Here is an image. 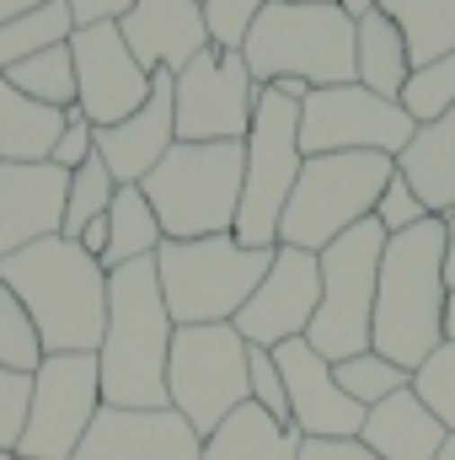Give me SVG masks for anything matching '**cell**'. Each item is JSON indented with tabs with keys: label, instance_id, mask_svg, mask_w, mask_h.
Instances as JSON below:
<instances>
[{
	"label": "cell",
	"instance_id": "2e32d148",
	"mask_svg": "<svg viewBox=\"0 0 455 460\" xmlns=\"http://www.w3.org/2000/svg\"><path fill=\"white\" fill-rule=\"evenodd\" d=\"M273 358H279L284 396H290V429L300 439H359L370 412L338 385L333 364L317 348L306 338H295V343L273 348Z\"/></svg>",
	"mask_w": 455,
	"mask_h": 460
},
{
	"label": "cell",
	"instance_id": "9c48e42d",
	"mask_svg": "<svg viewBox=\"0 0 455 460\" xmlns=\"http://www.w3.org/2000/svg\"><path fill=\"white\" fill-rule=\"evenodd\" d=\"M380 252L386 230L375 215L364 226L322 246V305L306 327V343L317 348L327 364H343L353 353H370V316H375V279H380Z\"/></svg>",
	"mask_w": 455,
	"mask_h": 460
},
{
	"label": "cell",
	"instance_id": "ffe728a7",
	"mask_svg": "<svg viewBox=\"0 0 455 460\" xmlns=\"http://www.w3.org/2000/svg\"><path fill=\"white\" fill-rule=\"evenodd\" d=\"M177 145V102H172V75H156L150 97L139 113H129L113 128H97V155L108 161L118 188H139L161 161L166 150Z\"/></svg>",
	"mask_w": 455,
	"mask_h": 460
},
{
	"label": "cell",
	"instance_id": "7c38bea8",
	"mask_svg": "<svg viewBox=\"0 0 455 460\" xmlns=\"http://www.w3.org/2000/svg\"><path fill=\"white\" fill-rule=\"evenodd\" d=\"M172 102H177V139L183 145H246L252 108H257V81L241 59V49L210 43L183 75H172Z\"/></svg>",
	"mask_w": 455,
	"mask_h": 460
},
{
	"label": "cell",
	"instance_id": "d590c367",
	"mask_svg": "<svg viewBox=\"0 0 455 460\" xmlns=\"http://www.w3.org/2000/svg\"><path fill=\"white\" fill-rule=\"evenodd\" d=\"M273 0H204V27H210V43L220 49H241L252 22L268 11Z\"/></svg>",
	"mask_w": 455,
	"mask_h": 460
},
{
	"label": "cell",
	"instance_id": "f35d334b",
	"mask_svg": "<svg viewBox=\"0 0 455 460\" xmlns=\"http://www.w3.org/2000/svg\"><path fill=\"white\" fill-rule=\"evenodd\" d=\"M92 155H97V128L81 118V108H70V113H65V134H59V145H54L49 161H54L59 172H81Z\"/></svg>",
	"mask_w": 455,
	"mask_h": 460
},
{
	"label": "cell",
	"instance_id": "9a60e30c",
	"mask_svg": "<svg viewBox=\"0 0 455 460\" xmlns=\"http://www.w3.org/2000/svg\"><path fill=\"white\" fill-rule=\"evenodd\" d=\"M317 305H322V257L300 252V246H273V268L263 273L257 295L241 305V316L230 327L241 332V343L279 348L306 338Z\"/></svg>",
	"mask_w": 455,
	"mask_h": 460
},
{
	"label": "cell",
	"instance_id": "d4e9b609",
	"mask_svg": "<svg viewBox=\"0 0 455 460\" xmlns=\"http://www.w3.org/2000/svg\"><path fill=\"white\" fill-rule=\"evenodd\" d=\"M59 134H65V113H54V108L22 97V92L0 75V161H22V166L49 161L54 145H59Z\"/></svg>",
	"mask_w": 455,
	"mask_h": 460
},
{
	"label": "cell",
	"instance_id": "ee69618b",
	"mask_svg": "<svg viewBox=\"0 0 455 460\" xmlns=\"http://www.w3.org/2000/svg\"><path fill=\"white\" fill-rule=\"evenodd\" d=\"M273 92H279V97H290V102H306V97H311V86H306V81H295V75H290V81H273Z\"/></svg>",
	"mask_w": 455,
	"mask_h": 460
},
{
	"label": "cell",
	"instance_id": "3957f363",
	"mask_svg": "<svg viewBox=\"0 0 455 460\" xmlns=\"http://www.w3.org/2000/svg\"><path fill=\"white\" fill-rule=\"evenodd\" d=\"M445 220L386 235L380 279H375V316H370V353L402 364L407 375L445 343Z\"/></svg>",
	"mask_w": 455,
	"mask_h": 460
},
{
	"label": "cell",
	"instance_id": "8fae6325",
	"mask_svg": "<svg viewBox=\"0 0 455 460\" xmlns=\"http://www.w3.org/2000/svg\"><path fill=\"white\" fill-rule=\"evenodd\" d=\"M103 412L97 353H43L27 396V423L16 439L22 460H70L81 450L92 418Z\"/></svg>",
	"mask_w": 455,
	"mask_h": 460
},
{
	"label": "cell",
	"instance_id": "d6986e66",
	"mask_svg": "<svg viewBox=\"0 0 455 460\" xmlns=\"http://www.w3.org/2000/svg\"><path fill=\"white\" fill-rule=\"evenodd\" d=\"M118 32L150 75H183L210 49L199 0H134V11L118 22Z\"/></svg>",
	"mask_w": 455,
	"mask_h": 460
},
{
	"label": "cell",
	"instance_id": "74e56055",
	"mask_svg": "<svg viewBox=\"0 0 455 460\" xmlns=\"http://www.w3.org/2000/svg\"><path fill=\"white\" fill-rule=\"evenodd\" d=\"M27 396H32V375L0 369V450H16L22 423H27Z\"/></svg>",
	"mask_w": 455,
	"mask_h": 460
},
{
	"label": "cell",
	"instance_id": "484cf974",
	"mask_svg": "<svg viewBox=\"0 0 455 460\" xmlns=\"http://www.w3.org/2000/svg\"><path fill=\"white\" fill-rule=\"evenodd\" d=\"M375 11L397 22L413 70L455 54V0H375Z\"/></svg>",
	"mask_w": 455,
	"mask_h": 460
},
{
	"label": "cell",
	"instance_id": "8d00e7d4",
	"mask_svg": "<svg viewBox=\"0 0 455 460\" xmlns=\"http://www.w3.org/2000/svg\"><path fill=\"white\" fill-rule=\"evenodd\" d=\"M429 220V209H424V199L407 188V177L397 172L391 182H386V193H380V204H375V226L386 230V235H402V230L424 226Z\"/></svg>",
	"mask_w": 455,
	"mask_h": 460
},
{
	"label": "cell",
	"instance_id": "30bf717a",
	"mask_svg": "<svg viewBox=\"0 0 455 460\" xmlns=\"http://www.w3.org/2000/svg\"><path fill=\"white\" fill-rule=\"evenodd\" d=\"M166 402L199 439H210L236 407L252 402L246 391V343L236 327H177L166 358Z\"/></svg>",
	"mask_w": 455,
	"mask_h": 460
},
{
	"label": "cell",
	"instance_id": "ab89813d",
	"mask_svg": "<svg viewBox=\"0 0 455 460\" xmlns=\"http://www.w3.org/2000/svg\"><path fill=\"white\" fill-rule=\"evenodd\" d=\"M65 11H70V27L81 32V27H103V22H123V16L134 11V0H65Z\"/></svg>",
	"mask_w": 455,
	"mask_h": 460
},
{
	"label": "cell",
	"instance_id": "ac0fdd59",
	"mask_svg": "<svg viewBox=\"0 0 455 460\" xmlns=\"http://www.w3.org/2000/svg\"><path fill=\"white\" fill-rule=\"evenodd\" d=\"M65 193L70 172L54 161H0V262L32 241H49L65 226Z\"/></svg>",
	"mask_w": 455,
	"mask_h": 460
},
{
	"label": "cell",
	"instance_id": "b9f144b4",
	"mask_svg": "<svg viewBox=\"0 0 455 460\" xmlns=\"http://www.w3.org/2000/svg\"><path fill=\"white\" fill-rule=\"evenodd\" d=\"M445 295H455V215H445Z\"/></svg>",
	"mask_w": 455,
	"mask_h": 460
},
{
	"label": "cell",
	"instance_id": "603a6c76",
	"mask_svg": "<svg viewBox=\"0 0 455 460\" xmlns=\"http://www.w3.org/2000/svg\"><path fill=\"white\" fill-rule=\"evenodd\" d=\"M407 75H413V59H407V43H402L397 22L370 5V11L353 22V81H359L364 92L397 102V92L407 86Z\"/></svg>",
	"mask_w": 455,
	"mask_h": 460
},
{
	"label": "cell",
	"instance_id": "f546056e",
	"mask_svg": "<svg viewBox=\"0 0 455 460\" xmlns=\"http://www.w3.org/2000/svg\"><path fill=\"white\" fill-rule=\"evenodd\" d=\"M113 199H118L113 172H108V161H103V155H92L81 172H70V193H65V226H59V235H65V241H76V235L92 226V220H103V215L113 209Z\"/></svg>",
	"mask_w": 455,
	"mask_h": 460
},
{
	"label": "cell",
	"instance_id": "8992f818",
	"mask_svg": "<svg viewBox=\"0 0 455 460\" xmlns=\"http://www.w3.org/2000/svg\"><path fill=\"white\" fill-rule=\"evenodd\" d=\"M241 172L246 145H172L166 161L139 182L150 199L166 241H199V235H230L241 209Z\"/></svg>",
	"mask_w": 455,
	"mask_h": 460
},
{
	"label": "cell",
	"instance_id": "bcb514c9",
	"mask_svg": "<svg viewBox=\"0 0 455 460\" xmlns=\"http://www.w3.org/2000/svg\"><path fill=\"white\" fill-rule=\"evenodd\" d=\"M343 11H348V16H353V22H359V16H364V11H370V5H375V0H338Z\"/></svg>",
	"mask_w": 455,
	"mask_h": 460
},
{
	"label": "cell",
	"instance_id": "52a82bcc",
	"mask_svg": "<svg viewBox=\"0 0 455 460\" xmlns=\"http://www.w3.org/2000/svg\"><path fill=\"white\" fill-rule=\"evenodd\" d=\"M391 177H397V155H375V150L306 155L295 193L284 204V220H279V246H300V252L333 246L338 235L375 215Z\"/></svg>",
	"mask_w": 455,
	"mask_h": 460
},
{
	"label": "cell",
	"instance_id": "4316f807",
	"mask_svg": "<svg viewBox=\"0 0 455 460\" xmlns=\"http://www.w3.org/2000/svg\"><path fill=\"white\" fill-rule=\"evenodd\" d=\"M161 220L150 209V199L139 188H118L113 209H108V252H103V268L113 273L123 262H139V257H156L161 246Z\"/></svg>",
	"mask_w": 455,
	"mask_h": 460
},
{
	"label": "cell",
	"instance_id": "836d02e7",
	"mask_svg": "<svg viewBox=\"0 0 455 460\" xmlns=\"http://www.w3.org/2000/svg\"><path fill=\"white\" fill-rule=\"evenodd\" d=\"M413 396L445 423V434H455V343H440L413 369Z\"/></svg>",
	"mask_w": 455,
	"mask_h": 460
},
{
	"label": "cell",
	"instance_id": "5bb4252c",
	"mask_svg": "<svg viewBox=\"0 0 455 460\" xmlns=\"http://www.w3.org/2000/svg\"><path fill=\"white\" fill-rule=\"evenodd\" d=\"M70 59H76V108L92 128H113L129 113H139L156 86V75L129 54L118 22L70 32Z\"/></svg>",
	"mask_w": 455,
	"mask_h": 460
},
{
	"label": "cell",
	"instance_id": "ba28073f",
	"mask_svg": "<svg viewBox=\"0 0 455 460\" xmlns=\"http://www.w3.org/2000/svg\"><path fill=\"white\" fill-rule=\"evenodd\" d=\"M306 166L300 150V102L279 97L273 86H257V108L246 128V172H241V209H236V241L241 246H279V220L295 193V177Z\"/></svg>",
	"mask_w": 455,
	"mask_h": 460
},
{
	"label": "cell",
	"instance_id": "c3c4849f",
	"mask_svg": "<svg viewBox=\"0 0 455 460\" xmlns=\"http://www.w3.org/2000/svg\"><path fill=\"white\" fill-rule=\"evenodd\" d=\"M440 460H455V434L445 439V450H440Z\"/></svg>",
	"mask_w": 455,
	"mask_h": 460
},
{
	"label": "cell",
	"instance_id": "277c9868",
	"mask_svg": "<svg viewBox=\"0 0 455 460\" xmlns=\"http://www.w3.org/2000/svg\"><path fill=\"white\" fill-rule=\"evenodd\" d=\"M268 268H273V252L241 246L236 235H199V241L156 246L161 295L177 327H230L241 305L257 295Z\"/></svg>",
	"mask_w": 455,
	"mask_h": 460
},
{
	"label": "cell",
	"instance_id": "d6a6232c",
	"mask_svg": "<svg viewBox=\"0 0 455 460\" xmlns=\"http://www.w3.org/2000/svg\"><path fill=\"white\" fill-rule=\"evenodd\" d=\"M38 364H43V338H38L32 316L22 311V300L0 284V369L38 375Z\"/></svg>",
	"mask_w": 455,
	"mask_h": 460
},
{
	"label": "cell",
	"instance_id": "7402d4cb",
	"mask_svg": "<svg viewBox=\"0 0 455 460\" xmlns=\"http://www.w3.org/2000/svg\"><path fill=\"white\" fill-rule=\"evenodd\" d=\"M397 172L407 177V188L424 199L434 220L455 215V108L407 139V150L397 155Z\"/></svg>",
	"mask_w": 455,
	"mask_h": 460
},
{
	"label": "cell",
	"instance_id": "60d3db41",
	"mask_svg": "<svg viewBox=\"0 0 455 460\" xmlns=\"http://www.w3.org/2000/svg\"><path fill=\"white\" fill-rule=\"evenodd\" d=\"M295 460H380L364 439H300Z\"/></svg>",
	"mask_w": 455,
	"mask_h": 460
},
{
	"label": "cell",
	"instance_id": "44dd1931",
	"mask_svg": "<svg viewBox=\"0 0 455 460\" xmlns=\"http://www.w3.org/2000/svg\"><path fill=\"white\" fill-rule=\"evenodd\" d=\"M359 439H364L380 460H440V450H445L451 434H445V423H440V418L413 396V385H407V391L386 396L380 407H370Z\"/></svg>",
	"mask_w": 455,
	"mask_h": 460
},
{
	"label": "cell",
	"instance_id": "681fc988",
	"mask_svg": "<svg viewBox=\"0 0 455 460\" xmlns=\"http://www.w3.org/2000/svg\"><path fill=\"white\" fill-rule=\"evenodd\" d=\"M0 460H22V456H16V450H0Z\"/></svg>",
	"mask_w": 455,
	"mask_h": 460
},
{
	"label": "cell",
	"instance_id": "7dc6e473",
	"mask_svg": "<svg viewBox=\"0 0 455 460\" xmlns=\"http://www.w3.org/2000/svg\"><path fill=\"white\" fill-rule=\"evenodd\" d=\"M279 5H338V0H279Z\"/></svg>",
	"mask_w": 455,
	"mask_h": 460
},
{
	"label": "cell",
	"instance_id": "7bdbcfd3",
	"mask_svg": "<svg viewBox=\"0 0 455 460\" xmlns=\"http://www.w3.org/2000/svg\"><path fill=\"white\" fill-rule=\"evenodd\" d=\"M38 5H49V0H0V27L16 22V16H27V11H38Z\"/></svg>",
	"mask_w": 455,
	"mask_h": 460
},
{
	"label": "cell",
	"instance_id": "e575fe53",
	"mask_svg": "<svg viewBox=\"0 0 455 460\" xmlns=\"http://www.w3.org/2000/svg\"><path fill=\"white\" fill-rule=\"evenodd\" d=\"M246 391H252V407H263L273 423L290 429V396H284V375H279L273 348H252L246 343Z\"/></svg>",
	"mask_w": 455,
	"mask_h": 460
},
{
	"label": "cell",
	"instance_id": "f1b7e54d",
	"mask_svg": "<svg viewBox=\"0 0 455 460\" xmlns=\"http://www.w3.org/2000/svg\"><path fill=\"white\" fill-rule=\"evenodd\" d=\"M70 32H76V27H70L65 0H49V5H38V11H27V16H16V22H5V27H0V75H5V70H16L22 59H32V54L54 49V43H65Z\"/></svg>",
	"mask_w": 455,
	"mask_h": 460
},
{
	"label": "cell",
	"instance_id": "e0dca14e",
	"mask_svg": "<svg viewBox=\"0 0 455 460\" xmlns=\"http://www.w3.org/2000/svg\"><path fill=\"white\" fill-rule=\"evenodd\" d=\"M199 456H204V439L172 407H156V412L103 407L70 460H199Z\"/></svg>",
	"mask_w": 455,
	"mask_h": 460
},
{
	"label": "cell",
	"instance_id": "7a4b0ae2",
	"mask_svg": "<svg viewBox=\"0 0 455 460\" xmlns=\"http://www.w3.org/2000/svg\"><path fill=\"white\" fill-rule=\"evenodd\" d=\"M0 284L32 316L43 353H97L108 332V268L65 235L32 241L0 262Z\"/></svg>",
	"mask_w": 455,
	"mask_h": 460
},
{
	"label": "cell",
	"instance_id": "5b68a950",
	"mask_svg": "<svg viewBox=\"0 0 455 460\" xmlns=\"http://www.w3.org/2000/svg\"><path fill=\"white\" fill-rule=\"evenodd\" d=\"M241 59L257 86L273 81H306L311 92L322 86H348L353 81V16L343 5H268L246 43Z\"/></svg>",
	"mask_w": 455,
	"mask_h": 460
},
{
	"label": "cell",
	"instance_id": "83f0119b",
	"mask_svg": "<svg viewBox=\"0 0 455 460\" xmlns=\"http://www.w3.org/2000/svg\"><path fill=\"white\" fill-rule=\"evenodd\" d=\"M5 81H11L22 97H32V102H43V108H54V113H70V108H76V59H70V38L54 43V49H43V54H32V59H22L16 70H5Z\"/></svg>",
	"mask_w": 455,
	"mask_h": 460
},
{
	"label": "cell",
	"instance_id": "4fadbf2b",
	"mask_svg": "<svg viewBox=\"0 0 455 460\" xmlns=\"http://www.w3.org/2000/svg\"><path fill=\"white\" fill-rule=\"evenodd\" d=\"M418 123L397 102L364 92L359 81L322 86L300 102V150L306 155H343V150H375V155H402Z\"/></svg>",
	"mask_w": 455,
	"mask_h": 460
},
{
	"label": "cell",
	"instance_id": "1f68e13d",
	"mask_svg": "<svg viewBox=\"0 0 455 460\" xmlns=\"http://www.w3.org/2000/svg\"><path fill=\"white\" fill-rule=\"evenodd\" d=\"M397 108L413 118L418 128L451 113L455 108V54L434 59V65H418V70L407 75V86L397 92Z\"/></svg>",
	"mask_w": 455,
	"mask_h": 460
},
{
	"label": "cell",
	"instance_id": "cb8c5ba5",
	"mask_svg": "<svg viewBox=\"0 0 455 460\" xmlns=\"http://www.w3.org/2000/svg\"><path fill=\"white\" fill-rule=\"evenodd\" d=\"M295 456H300V434L273 423L263 407L246 402L204 439V456L199 460H295Z\"/></svg>",
	"mask_w": 455,
	"mask_h": 460
},
{
	"label": "cell",
	"instance_id": "f907efd6",
	"mask_svg": "<svg viewBox=\"0 0 455 460\" xmlns=\"http://www.w3.org/2000/svg\"><path fill=\"white\" fill-rule=\"evenodd\" d=\"M199 5H204V0H199Z\"/></svg>",
	"mask_w": 455,
	"mask_h": 460
},
{
	"label": "cell",
	"instance_id": "6da1fadb",
	"mask_svg": "<svg viewBox=\"0 0 455 460\" xmlns=\"http://www.w3.org/2000/svg\"><path fill=\"white\" fill-rule=\"evenodd\" d=\"M177 322L161 295L156 257L123 262L108 273V332L97 348V375H103V407L129 412H156L166 402V358H172Z\"/></svg>",
	"mask_w": 455,
	"mask_h": 460
},
{
	"label": "cell",
	"instance_id": "4dcf8cb0",
	"mask_svg": "<svg viewBox=\"0 0 455 460\" xmlns=\"http://www.w3.org/2000/svg\"><path fill=\"white\" fill-rule=\"evenodd\" d=\"M333 375H338V385L370 412V407H380L386 396H397V391H407L413 385V375L402 369V364H391V358H380V353H353V358H343L333 364Z\"/></svg>",
	"mask_w": 455,
	"mask_h": 460
},
{
	"label": "cell",
	"instance_id": "f6af8a7d",
	"mask_svg": "<svg viewBox=\"0 0 455 460\" xmlns=\"http://www.w3.org/2000/svg\"><path fill=\"white\" fill-rule=\"evenodd\" d=\"M440 327H445V343H455V295H445V322Z\"/></svg>",
	"mask_w": 455,
	"mask_h": 460
}]
</instances>
